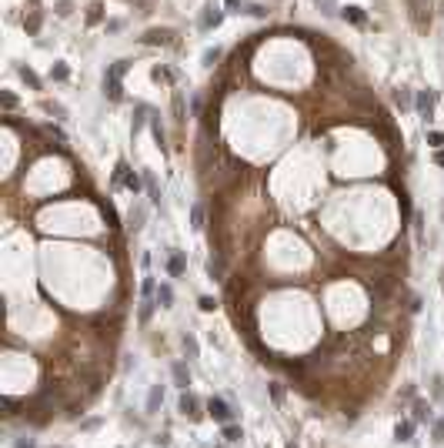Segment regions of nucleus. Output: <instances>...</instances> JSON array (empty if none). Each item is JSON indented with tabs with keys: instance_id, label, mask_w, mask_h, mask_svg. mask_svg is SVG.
I'll return each mask as SVG.
<instances>
[{
	"instance_id": "nucleus-1",
	"label": "nucleus",
	"mask_w": 444,
	"mask_h": 448,
	"mask_svg": "<svg viewBox=\"0 0 444 448\" xmlns=\"http://www.w3.org/2000/svg\"><path fill=\"white\" fill-rule=\"evenodd\" d=\"M207 415L214 418V422H221V425H227V422H234V408L224 401L221 395H210L207 398Z\"/></svg>"
},
{
	"instance_id": "nucleus-2",
	"label": "nucleus",
	"mask_w": 444,
	"mask_h": 448,
	"mask_svg": "<svg viewBox=\"0 0 444 448\" xmlns=\"http://www.w3.org/2000/svg\"><path fill=\"white\" fill-rule=\"evenodd\" d=\"M124 71H127V64H114L111 71H107V74H104V94H107V97H111V100H120V74H124Z\"/></svg>"
},
{
	"instance_id": "nucleus-3",
	"label": "nucleus",
	"mask_w": 444,
	"mask_h": 448,
	"mask_svg": "<svg viewBox=\"0 0 444 448\" xmlns=\"http://www.w3.org/2000/svg\"><path fill=\"white\" fill-rule=\"evenodd\" d=\"M177 411L184 415V418H201V398L194 392H181L177 398Z\"/></svg>"
},
{
	"instance_id": "nucleus-4",
	"label": "nucleus",
	"mask_w": 444,
	"mask_h": 448,
	"mask_svg": "<svg viewBox=\"0 0 444 448\" xmlns=\"http://www.w3.org/2000/svg\"><path fill=\"white\" fill-rule=\"evenodd\" d=\"M170 374H174V385H177L181 392H190V368H187V361H174V365H170Z\"/></svg>"
},
{
	"instance_id": "nucleus-5",
	"label": "nucleus",
	"mask_w": 444,
	"mask_h": 448,
	"mask_svg": "<svg viewBox=\"0 0 444 448\" xmlns=\"http://www.w3.org/2000/svg\"><path fill=\"white\" fill-rule=\"evenodd\" d=\"M414 431H418V422L414 418H401L397 425H394V442H414Z\"/></svg>"
},
{
	"instance_id": "nucleus-6",
	"label": "nucleus",
	"mask_w": 444,
	"mask_h": 448,
	"mask_svg": "<svg viewBox=\"0 0 444 448\" xmlns=\"http://www.w3.org/2000/svg\"><path fill=\"white\" fill-rule=\"evenodd\" d=\"M161 405H164V385H150L144 411H147V415H157V411H161Z\"/></svg>"
},
{
	"instance_id": "nucleus-7",
	"label": "nucleus",
	"mask_w": 444,
	"mask_h": 448,
	"mask_svg": "<svg viewBox=\"0 0 444 448\" xmlns=\"http://www.w3.org/2000/svg\"><path fill=\"white\" fill-rule=\"evenodd\" d=\"M184 271H187L184 251H170V258H167V274H170V278H181Z\"/></svg>"
},
{
	"instance_id": "nucleus-8",
	"label": "nucleus",
	"mask_w": 444,
	"mask_h": 448,
	"mask_svg": "<svg viewBox=\"0 0 444 448\" xmlns=\"http://www.w3.org/2000/svg\"><path fill=\"white\" fill-rule=\"evenodd\" d=\"M414 104H418V111H421V117H424V121H431V111H434V91H421V94H418V100H414Z\"/></svg>"
},
{
	"instance_id": "nucleus-9",
	"label": "nucleus",
	"mask_w": 444,
	"mask_h": 448,
	"mask_svg": "<svg viewBox=\"0 0 444 448\" xmlns=\"http://www.w3.org/2000/svg\"><path fill=\"white\" fill-rule=\"evenodd\" d=\"M431 418H434V411H431V401L418 398V401H414V422H418V425H424V422H431Z\"/></svg>"
},
{
	"instance_id": "nucleus-10",
	"label": "nucleus",
	"mask_w": 444,
	"mask_h": 448,
	"mask_svg": "<svg viewBox=\"0 0 444 448\" xmlns=\"http://www.w3.org/2000/svg\"><path fill=\"white\" fill-rule=\"evenodd\" d=\"M221 435H224L227 445H237V442L244 438V428H241V425H234V422H227V425L221 428Z\"/></svg>"
},
{
	"instance_id": "nucleus-11",
	"label": "nucleus",
	"mask_w": 444,
	"mask_h": 448,
	"mask_svg": "<svg viewBox=\"0 0 444 448\" xmlns=\"http://www.w3.org/2000/svg\"><path fill=\"white\" fill-rule=\"evenodd\" d=\"M221 20H224V10H217V7H207V14L201 17V27H204V30H210V27H217Z\"/></svg>"
},
{
	"instance_id": "nucleus-12",
	"label": "nucleus",
	"mask_w": 444,
	"mask_h": 448,
	"mask_svg": "<svg viewBox=\"0 0 444 448\" xmlns=\"http://www.w3.org/2000/svg\"><path fill=\"white\" fill-rule=\"evenodd\" d=\"M157 304H161V308H174V288H170V284H161V288H157Z\"/></svg>"
},
{
	"instance_id": "nucleus-13",
	"label": "nucleus",
	"mask_w": 444,
	"mask_h": 448,
	"mask_svg": "<svg viewBox=\"0 0 444 448\" xmlns=\"http://www.w3.org/2000/svg\"><path fill=\"white\" fill-rule=\"evenodd\" d=\"M207 278H210V281H221V278H224L221 258H207Z\"/></svg>"
},
{
	"instance_id": "nucleus-14",
	"label": "nucleus",
	"mask_w": 444,
	"mask_h": 448,
	"mask_svg": "<svg viewBox=\"0 0 444 448\" xmlns=\"http://www.w3.org/2000/svg\"><path fill=\"white\" fill-rule=\"evenodd\" d=\"M431 442L434 445L444 442V418H431Z\"/></svg>"
},
{
	"instance_id": "nucleus-15",
	"label": "nucleus",
	"mask_w": 444,
	"mask_h": 448,
	"mask_svg": "<svg viewBox=\"0 0 444 448\" xmlns=\"http://www.w3.org/2000/svg\"><path fill=\"white\" fill-rule=\"evenodd\" d=\"M147 114H150V107H147V104H137V117H134V124H130V131H134V134H137L140 127H144Z\"/></svg>"
},
{
	"instance_id": "nucleus-16",
	"label": "nucleus",
	"mask_w": 444,
	"mask_h": 448,
	"mask_svg": "<svg viewBox=\"0 0 444 448\" xmlns=\"http://www.w3.org/2000/svg\"><path fill=\"white\" fill-rule=\"evenodd\" d=\"M144 218H147V211H144V207H134V211H130V227H134V231H140V227H144Z\"/></svg>"
},
{
	"instance_id": "nucleus-17",
	"label": "nucleus",
	"mask_w": 444,
	"mask_h": 448,
	"mask_svg": "<svg viewBox=\"0 0 444 448\" xmlns=\"http://www.w3.org/2000/svg\"><path fill=\"white\" fill-rule=\"evenodd\" d=\"M190 227H194V231H201V227H204V204L190 207Z\"/></svg>"
},
{
	"instance_id": "nucleus-18",
	"label": "nucleus",
	"mask_w": 444,
	"mask_h": 448,
	"mask_svg": "<svg viewBox=\"0 0 444 448\" xmlns=\"http://www.w3.org/2000/svg\"><path fill=\"white\" fill-rule=\"evenodd\" d=\"M341 14H344V20H351V24H364V10H361V7H344Z\"/></svg>"
},
{
	"instance_id": "nucleus-19",
	"label": "nucleus",
	"mask_w": 444,
	"mask_h": 448,
	"mask_svg": "<svg viewBox=\"0 0 444 448\" xmlns=\"http://www.w3.org/2000/svg\"><path fill=\"white\" fill-rule=\"evenodd\" d=\"M120 184L127 187V191H134V194H137V191H140V177H137L134 171H124V181H120Z\"/></svg>"
},
{
	"instance_id": "nucleus-20",
	"label": "nucleus",
	"mask_w": 444,
	"mask_h": 448,
	"mask_svg": "<svg viewBox=\"0 0 444 448\" xmlns=\"http://www.w3.org/2000/svg\"><path fill=\"white\" fill-rule=\"evenodd\" d=\"M181 345H184L187 358H197V338H194V335H184V338H181Z\"/></svg>"
},
{
	"instance_id": "nucleus-21",
	"label": "nucleus",
	"mask_w": 444,
	"mask_h": 448,
	"mask_svg": "<svg viewBox=\"0 0 444 448\" xmlns=\"http://www.w3.org/2000/svg\"><path fill=\"white\" fill-rule=\"evenodd\" d=\"M150 315H154V301H150V298H144V301H140V315H137V318H140V324H147V321H150Z\"/></svg>"
},
{
	"instance_id": "nucleus-22",
	"label": "nucleus",
	"mask_w": 444,
	"mask_h": 448,
	"mask_svg": "<svg viewBox=\"0 0 444 448\" xmlns=\"http://www.w3.org/2000/svg\"><path fill=\"white\" fill-rule=\"evenodd\" d=\"M427 144L434 150H441L444 148V131H427Z\"/></svg>"
},
{
	"instance_id": "nucleus-23",
	"label": "nucleus",
	"mask_w": 444,
	"mask_h": 448,
	"mask_svg": "<svg viewBox=\"0 0 444 448\" xmlns=\"http://www.w3.org/2000/svg\"><path fill=\"white\" fill-rule=\"evenodd\" d=\"M20 77H23V80H27V84H30L34 91H40V80H37V74H34L30 67H20Z\"/></svg>"
},
{
	"instance_id": "nucleus-24",
	"label": "nucleus",
	"mask_w": 444,
	"mask_h": 448,
	"mask_svg": "<svg viewBox=\"0 0 444 448\" xmlns=\"http://www.w3.org/2000/svg\"><path fill=\"white\" fill-rule=\"evenodd\" d=\"M50 77H54V80H67V77H70V71H67V64H54V71H50Z\"/></svg>"
},
{
	"instance_id": "nucleus-25",
	"label": "nucleus",
	"mask_w": 444,
	"mask_h": 448,
	"mask_svg": "<svg viewBox=\"0 0 444 448\" xmlns=\"http://www.w3.org/2000/svg\"><path fill=\"white\" fill-rule=\"evenodd\" d=\"M150 77H154V80H174V74H170V71H167V67H154V71H150Z\"/></svg>"
},
{
	"instance_id": "nucleus-26",
	"label": "nucleus",
	"mask_w": 444,
	"mask_h": 448,
	"mask_svg": "<svg viewBox=\"0 0 444 448\" xmlns=\"http://www.w3.org/2000/svg\"><path fill=\"white\" fill-rule=\"evenodd\" d=\"M167 37H170V30H150L144 40H147V44H161V40H167Z\"/></svg>"
},
{
	"instance_id": "nucleus-27",
	"label": "nucleus",
	"mask_w": 444,
	"mask_h": 448,
	"mask_svg": "<svg viewBox=\"0 0 444 448\" xmlns=\"http://www.w3.org/2000/svg\"><path fill=\"white\" fill-rule=\"evenodd\" d=\"M394 100H397L401 107H411V94H407L404 87H397V91H394Z\"/></svg>"
},
{
	"instance_id": "nucleus-28",
	"label": "nucleus",
	"mask_w": 444,
	"mask_h": 448,
	"mask_svg": "<svg viewBox=\"0 0 444 448\" xmlns=\"http://www.w3.org/2000/svg\"><path fill=\"white\" fill-rule=\"evenodd\" d=\"M147 194H150V201L154 204H161V191H157V184H154V177L147 174Z\"/></svg>"
},
{
	"instance_id": "nucleus-29",
	"label": "nucleus",
	"mask_w": 444,
	"mask_h": 448,
	"mask_svg": "<svg viewBox=\"0 0 444 448\" xmlns=\"http://www.w3.org/2000/svg\"><path fill=\"white\" fill-rule=\"evenodd\" d=\"M154 291H157V284H154V278H144V284H140V295H144V298H150V295H154Z\"/></svg>"
},
{
	"instance_id": "nucleus-30",
	"label": "nucleus",
	"mask_w": 444,
	"mask_h": 448,
	"mask_svg": "<svg viewBox=\"0 0 444 448\" xmlns=\"http://www.w3.org/2000/svg\"><path fill=\"white\" fill-rule=\"evenodd\" d=\"M14 448H37V442L30 435H20V438H14Z\"/></svg>"
},
{
	"instance_id": "nucleus-31",
	"label": "nucleus",
	"mask_w": 444,
	"mask_h": 448,
	"mask_svg": "<svg viewBox=\"0 0 444 448\" xmlns=\"http://www.w3.org/2000/svg\"><path fill=\"white\" fill-rule=\"evenodd\" d=\"M431 392H434V398H438V401H444V381H441V378H434V381H431Z\"/></svg>"
},
{
	"instance_id": "nucleus-32",
	"label": "nucleus",
	"mask_w": 444,
	"mask_h": 448,
	"mask_svg": "<svg viewBox=\"0 0 444 448\" xmlns=\"http://www.w3.org/2000/svg\"><path fill=\"white\" fill-rule=\"evenodd\" d=\"M150 127H154V137H157V144L164 148V131H161V121H157V117H150Z\"/></svg>"
},
{
	"instance_id": "nucleus-33",
	"label": "nucleus",
	"mask_w": 444,
	"mask_h": 448,
	"mask_svg": "<svg viewBox=\"0 0 444 448\" xmlns=\"http://www.w3.org/2000/svg\"><path fill=\"white\" fill-rule=\"evenodd\" d=\"M197 304H201V311H214V308H217V301L210 298V295H204V298L197 301Z\"/></svg>"
},
{
	"instance_id": "nucleus-34",
	"label": "nucleus",
	"mask_w": 444,
	"mask_h": 448,
	"mask_svg": "<svg viewBox=\"0 0 444 448\" xmlns=\"http://www.w3.org/2000/svg\"><path fill=\"white\" fill-rule=\"evenodd\" d=\"M0 97H3V107H7V111H14V107H17V97H14L10 91H3Z\"/></svg>"
},
{
	"instance_id": "nucleus-35",
	"label": "nucleus",
	"mask_w": 444,
	"mask_h": 448,
	"mask_svg": "<svg viewBox=\"0 0 444 448\" xmlns=\"http://www.w3.org/2000/svg\"><path fill=\"white\" fill-rule=\"evenodd\" d=\"M271 398H274V405H280V398H284V388H280L278 381L271 385Z\"/></svg>"
},
{
	"instance_id": "nucleus-36",
	"label": "nucleus",
	"mask_w": 444,
	"mask_h": 448,
	"mask_svg": "<svg viewBox=\"0 0 444 448\" xmlns=\"http://www.w3.org/2000/svg\"><path fill=\"white\" fill-rule=\"evenodd\" d=\"M57 14L67 17V14H70V0H57Z\"/></svg>"
},
{
	"instance_id": "nucleus-37",
	"label": "nucleus",
	"mask_w": 444,
	"mask_h": 448,
	"mask_svg": "<svg viewBox=\"0 0 444 448\" xmlns=\"http://www.w3.org/2000/svg\"><path fill=\"white\" fill-rule=\"evenodd\" d=\"M87 20H91V24H97V20H100V3H93V7H91V14H87Z\"/></svg>"
},
{
	"instance_id": "nucleus-38",
	"label": "nucleus",
	"mask_w": 444,
	"mask_h": 448,
	"mask_svg": "<svg viewBox=\"0 0 444 448\" xmlns=\"http://www.w3.org/2000/svg\"><path fill=\"white\" fill-rule=\"evenodd\" d=\"M97 425H100V418H87V422H84V425H80V428H84V431H93V428H97Z\"/></svg>"
},
{
	"instance_id": "nucleus-39",
	"label": "nucleus",
	"mask_w": 444,
	"mask_h": 448,
	"mask_svg": "<svg viewBox=\"0 0 444 448\" xmlns=\"http://www.w3.org/2000/svg\"><path fill=\"white\" fill-rule=\"evenodd\" d=\"M154 445H157V448H167V445H170V435H157V438H154Z\"/></svg>"
},
{
	"instance_id": "nucleus-40",
	"label": "nucleus",
	"mask_w": 444,
	"mask_h": 448,
	"mask_svg": "<svg viewBox=\"0 0 444 448\" xmlns=\"http://www.w3.org/2000/svg\"><path fill=\"white\" fill-rule=\"evenodd\" d=\"M434 164H441V168H444V148H441V150H434Z\"/></svg>"
},
{
	"instance_id": "nucleus-41",
	"label": "nucleus",
	"mask_w": 444,
	"mask_h": 448,
	"mask_svg": "<svg viewBox=\"0 0 444 448\" xmlns=\"http://www.w3.org/2000/svg\"><path fill=\"white\" fill-rule=\"evenodd\" d=\"M321 7H327V14H334V0H317Z\"/></svg>"
},
{
	"instance_id": "nucleus-42",
	"label": "nucleus",
	"mask_w": 444,
	"mask_h": 448,
	"mask_svg": "<svg viewBox=\"0 0 444 448\" xmlns=\"http://www.w3.org/2000/svg\"><path fill=\"white\" fill-rule=\"evenodd\" d=\"M284 448H297V445H294V442H287V445H284Z\"/></svg>"
},
{
	"instance_id": "nucleus-43",
	"label": "nucleus",
	"mask_w": 444,
	"mask_h": 448,
	"mask_svg": "<svg viewBox=\"0 0 444 448\" xmlns=\"http://www.w3.org/2000/svg\"><path fill=\"white\" fill-rule=\"evenodd\" d=\"M50 448H60V445H50Z\"/></svg>"
}]
</instances>
